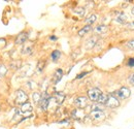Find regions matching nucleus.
Listing matches in <instances>:
<instances>
[{"instance_id": "b1692460", "label": "nucleus", "mask_w": 134, "mask_h": 129, "mask_svg": "<svg viewBox=\"0 0 134 129\" xmlns=\"http://www.w3.org/2000/svg\"><path fill=\"white\" fill-rule=\"evenodd\" d=\"M31 52H32V47L31 46H26V47H24V49H23V54H25V55L31 54Z\"/></svg>"}, {"instance_id": "ddd939ff", "label": "nucleus", "mask_w": 134, "mask_h": 129, "mask_svg": "<svg viewBox=\"0 0 134 129\" xmlns=\"http://www.w3.org/2000/svg\"><path fill=\"white\" fill-rule=\"evenodd\" d=\"M71 115H72V118H74V119H82V118L85 117L84 111H83V110H80V109L74 110Z\"/></svg>"}, {"instance_id": "72a5a7b5", "label": "nucleus", "mask_w": 134, "mask_h": 129, "mask_svg": "<svg viewBox=\"0 0 134 129\" xmlns=\"http://www.w3.org/2000/svg\"><path fill=\"white\" fill-rule=\"evenodd\" d=\"M131 14H132V15L134 16V7L132 8V10H131Z\"/></svg>"}, {"instance_id": "4be33fe9", "label": "nucleus", "mask_w": 134, "mask_h": 129, "mask_svg": "<svg viewBox=\"0 0 134 129\" xmlns=\"http://www.w3.org/2000/svg\"><path fill=\"white\" fill-rule=\"evenodd\" d=\"M6 73H7V68H6V66L0 64V78H3Z\"/></svg>"}, {"instance_id": "6e6552de", "label": "nucleus", "mask_w": 134, "mask_h": 129, "mask_svg": "<svg viewBox=\"0 0 134 129\" xmlns=\"http://www.w3.org/2000/svg\"><path fill=\"white\" fill-rule=\"evenodd\" d=\"M33 111V108L31 105L30 102H26L24 104L21 105V109H20V113L21 114H25V115H28V114H31Z\"/></svg>"}, {"instance_id": "a878e982", "label": "nucleus", "mask_w": 134, "mask_h": 129, "mask_svg": "<svg viewBox=\"0 0 134 129\" xmlns=\"http://www.w3.org/2000/svg\"><path fill=\"white\" fill-rule=\"evenodd\" d=\"M74 13H76V14H77V15H80V16H84L85 9L84 8H82V7H80V8H77V9H75V10H74Z\"/></svg>"}, {"instance_id": "f8f14e48", "label": "nucleus", "mask_w": 134, "mask_h": 129, "mask_svg": "<svg viewBox=\"0 0 134 129\" xmlns=\"http://www.w3.org/2000/svg\"><path fill=\"white\" fill-rule=\"evenodd\" d=\"M62 77H63V70L60 69V68L57 69V70L55 71V74H54V83H55V84L59 83V82L61 81Z\"/></svg>"}, {"instance_id": "39448f33", "label": "nucleus", "mask_w": 134, "mask_h": 129, "mask_svg": "<svg viewBox=\"0 0 134 129\" xmlns=\"http://www.w3.org/2000/svg\"><path fill=\"white\" fill-rule=\"evenodd\" d=\"M130 90L128 89V88H126V87H122L121 89H119L117 90L115 93H114V95L117 97L118 99H126V98H128V97L130 96Z\"/></svg>"}, {"instance_id": "bb28decb", "label": "nucleus", "mask_w": 134, "mask_h": 129, "mask_svg": "<svg viewBox=\"0 0 134 129\" xmlns=\"http://www.w3.org/2000/svg\"><path fill=\"white\" fill-rule=\"evenodd\" d=\"M125 26H126L127 29H134V21L128 23V24H125Z\"/></svg>"}, {"instance_id": "5701e85b", "label": "nucleus", "mask_w": 134, "mask_h": 129, "mask_svg": "<svg viewBox=\"0 0 134 129\" xmlns=\"http://www.w3.org/2000/svg\"><path fill=\"white\" fill-rule=\"evenodd\" d=\"M106 100H107V95H106V94H103V93H102V95H101V96L99 97V99H98L97 103H99V104H105Z\"/></svg>"}, {"instance_id": "aec40b11", "label": "nucleus", "mask_w": 134, "mask_h": 129, "mask_svg": "<svg viewBox=\"0 0 134 129\" xmlns=\"http://www.w3.org/2000/svg\"><path fill=\"white\" fill-rule=\"evenodd\" d=\"M32 98H33L34 103L39 104V102H40V100H41V93H39V92H34L33 94H32Z\"/></svg>"}, {"instance_id": "7c9ffc66", "label": "nucleus", "mask_w": 134, "mask_h": 129, "mask_svg": "<svg viewBox=\"0 0 134 129\" xmlns=\"http://www.w3.org/2000/svg\"><path fill=\"white\" fill-rule=\"evenodd\" d=\"M92 111H102V108L99 105L94 104V105H92Z\"/></svg>"}, {"instance_id": "7ed1b4c3", "label": "nucleus", "mask_w": 134, "mask_h": 129, "mask_svg": "<svg viewBox=\"0 0 134 129\" xmlns=\"http://www.w3.org/2000/svg\"><path fill=\"white\" fill-rule=\"evenodd\" d=\"M51 100H52V97L47 92H44L43 94H41V100L39 102V106H40L41 111H43V112L48 111V108H49V104H50Z\"/></svg>"}, {"instance_id": "20e7f679", "label": "nucleus", "mask_w": 134, "mask_h": 129, "mask_svg": "<svg viewBox=\"0 0 134 129\" xmlns=\"http://www.w3.org/2000/svg\"><path fill=\"white\" fill-rule=\"evenodd\" d=\"M101 95H102V92H101L98 88H93V89H91V90L88 91V97H89V99L91 101H93L94 103H97V101H98V99H99V97Z\"/></svg>"}, {"instance_id": "a211bd4d", "label": "nucleus", "mask_w": 134, "mask_h": 129, "mask_svg": "<svg viewBox=\"0 0 134 129\" xmlns=\"http://www.w3.org/2000/svg\"><path fill=\"white\" fill-rule=\"evenodd\" d=\"M116 21H117L118 23H120V24H125L126 21H127V16L122 13V14H120V15L116 18Z\"/></svg>"}, {"instance_id": "412c9836", "label": "nucleus", "mask_w": 134, "mask_h": 129, "mask_svg": "<svg viewBox=\"0 0 134 129\" xmlns=\"http://www.w3.org/2000/svg\"><path fill=\"white\" fill-rule=\"evenodd\" d=\"M21 61L20 60H14V61H12L10 62V64H9V66L13 68V69H19L20 67H21Z\"/></svg>"}, {"instance_id": "9d476101", "label": "nucleus", "mask_w": 134, "mask_h": 129, "mask_svg": "<svg viewBox=\"0 0 134 129\" xmlns=\"http://www.w3.org/2000/svg\"><path fill=\"white\" fill-rule=\"evenodd\" d=\"M54 99L57 101L58 104H62L64 99H65V94L62 93V92H56L55 93V96H54Z\"/></svg>"}, {"instance_id": "c85d7f7f", "label": "nucleus", "mask_w": 134, "mask_h": 129, "mask_svg": "<svg viewBox=\"0 0 134 129\" xmlns=\"http://www.w3.org/2000/svg\"><path fill=\"white\" fill-rule=\"evenodd\" d=\"M127 64H128V66H130V67H134V58H129Z\"/></svg>"}, {"instance_id": "c756f323", "label": "nucleus", "mask_w": 134, "mask_h": 129, "mask_svg": "<svg viewBox=\"0 0 134 129\" xmlns=\"http://www.w3.org/2000/svg\"><path fill=\"white\" fill-rule=\"evenodd\" d=\"M88 74V72L87 71H84V72H82V73H80V74H77V77H76V80H80V79H83L85 76H87Z\"/></svg>"}, {"instance_id": "f257e3e1", "label": "nucleus", "mask_w": 134, "mask_h": 129, "mask_svg": "<svg viewBox=\"0 0 134 129\" xmlns=\"http://www.w3.org/2000/svg\"><path fill=\"white\" fill-rule=\"evenodd\" d=\"M15 99H16V103L17 104L22 105V104L28 102V95L24 90L19 89V90L16 91V98Z\"/></svg>"}, {"instance_id": "2f4dec72", "label": "nucleus", "mask_w": 134, "mask_h": 129, "mask_svg": "<svg viewBox=\"0 0 134 129\" xmlns=\"http://www.w3.org/2000/svg\"><path fill=\"white\" fill-rule=\"evenodd\" d=\"M129 82H130L132 85H134V73L130 76V78H129Z\"/></svg>"}, {"instance_id": "f3484780", "label": "nucleus", "mask_w": 134, "mask_h": 129, "mask_svg": "<svg viewBox=\"0 0 134 129\" xmlns=\"http://www.w3.org/2000/svg\"><path fill=\"white\" fill-rule=\"evenodd\" d=\"M96 20H97V16H96V15H91L89 18H87V19L85 20V22H86L87 25H90V26H91L92 24H94V23L96 22Z\"/></svg>"}, {"instance_id": "6ab92c4d", "label": "nucleus", "mask_w": 134, "mask_h": 129, "mask_svg": "<svg viewBox=\"0 0 134 129\" xmlns=\"http://www.w3.org/2000/svg\"><path fill=\"white\" fill-rule=\"evenodd\" d=\"M44 66H46V62L43 60H39L38 63H37V66H36V71L37 72H42L43 69H44Z\"/></svg>"}, {"instance_id": "423d86ee", "label": "nucleus", "mask_w": 134, "mask_h": 129, "mask_svg": "<svg viewBox=\"0 0 134 129\" xmlns=\"http://www.w3.org/2000/svg\"><path fill=\"white\" fill-rule=\"evenodd\" d=\"M74 104L76 105L77 109L80 110H84L88 106V98L85 96H80L76 97L74 100Z\"/></svg>"}, {"instance_id": "2eb2a0df", "label": "nucleus", "mask_w": 134, "mask_h": 129, "mask_svg": "<svg viewBox=\"0 0 134 129\" xmlns=\"http://www.w3.org/2000/svg\"><path fill=\"white\" fill-rule=\"evenodd\" d=\"M60 57H61V52L58 51V50L53 51L52 54H51V58H52V60H53L54 62H57V61L60 59Z\"/></svg>"}, {"instance_id": "393cba45", "label": "nucleus", "mask_w": 134, "mask_h": 129, "mask_svg": "<svg viewBox=\"0 0 134 129\" xmlns=\"http://www.w3.org/2000/svg\"><path fill=\"white\" fill-rule=\"evenodd\" d=\"M6 47V39L5 38H0V50Z\"/></svg>"}, {"instance_id": "0eeeda50", "label": "nucleus", "mask_w": 134, "mask_h": 129, "mask_svg": "<svg viewBox=\"0 0 134 129\" xmlns=\"http://www.w3.org/2000/svg\"><path fill=\"white\" fill-rule=\"evenodd\" d=\"M27 39H28V33L21 32L17 35L16 40H15V44H16V45H23V44L26 42Z\"/></svg>"}, {"instance_id": "cd10ccee", "label": "nucleus", "mask_w": 134, "mask_h": 129, "mask_svg": "<svg viewBox=\"0 0 134 129\" xmlns=\"http://www.w3.org/2000/svg\"><path fill=\"white\" fill-rule=\"evenodd\" d=\"M127 46H128V48H130L131 50H134V39L129 40V41L127 42Z\"/></svg>"}, {"instance_id": "9b49d317", "label": "nucleus", "mask_w": 134, "mask_h": 129, "mask_svg": "<svg viewBox=\"0 0 134 129\" xmlns=\"http://www.w3.org/2000/svg\"><path fill=\"white\" fill-rule=\"evenodd\" d=\"M96 44H97V38H96V37H91V38H89V39L86 41L85 47H86V49H92L95 47Z\"/></svg>"}, {"instance_id": "1a4fd4ad", "label": "nucleus", "mask_w": 134, "mask_h": 129, "mask_svg": "<svg viewBox=\"0 0 134 129\" xmlns=\"http://www.w3.org/2000/svg\"><path fill=\"white\" fill-rule=\"evenodd\" d=\"M90 117L93 119V120H103L105 118V114L103 113V111H92L90 114Z\"/></svg>"}, {"instance_id": "473e14b6", "label": "nucleus", "mask_w": 134, "mask_h": 129, "mask_svg": "<svg viewBox=\"0 0 134 129\" xmlns=\"http://www.w3.org/2000/svg\"><path fill=\"white\" fill-rule=\"evenodd\" d=\"M50 39H51V40H53V41H56V40H57L58 38H57V37H56L55 35H51V36H50Z\"/></svg>"}, {"instance_id": "4468645a", "label": "nucleus", "mask_w": 134, "mask_h": 129, "mask_svg": "<svg viewBox=\"0 0 134 129\" xmlns=\"http://www.w3.org/2000/svg\"><path fill=\"white\" fill-rule=\"evenodd\" d=\"M107 31V26L106 25H98L97 27L94 28V32L97 34H103Z\"/></svg>"}, {"instance_id": "f03ea898", "label": "nucleus", "mask_w": 134, "mask_h": 129, "mask_svg": "<svg viewBox=\"0 0 134 129\" xmlns=\"http://www.w3.org/2000/svg\"><path fill=\"white\" fill-rule=\"evenodd\" d=\"M104 105L109 108V109H116L120 105V101L114 94H108L107 95V100H106Z\"/></svg>"}, {"instance_id": "dca6fc26", "label": "nucleus", "mask_w": 134, "mask_h": 129, "mask_svg": "<svg viewBox=\"0 0 134 129\" xmlns=\"http://www.w3.org/2000/svg\"><path fill=\"white\" fill-rule=\"evenodd\" d=\"M91 30H92V26H90V25H86L85 27H83V28L79 31V35H80L81 37H83L84 35H86L87 33H89Z\"/></svg>"}]
</instances>
